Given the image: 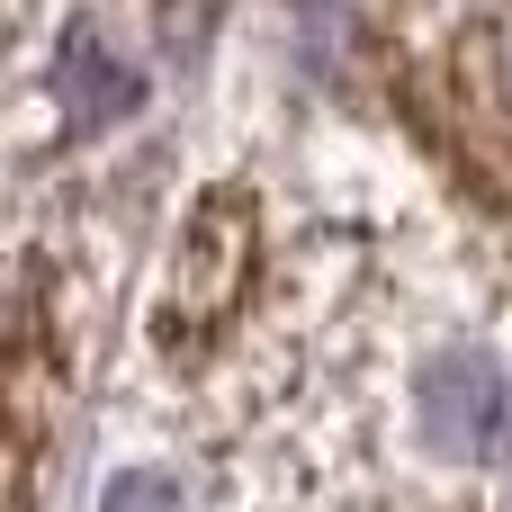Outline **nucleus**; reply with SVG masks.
Returning <instances> with one entry per match:
<instances>
[{
    "mask_svg": "<svg viewBox=\"0 0 512 512\" xmlns=\"http://www.w3.org/2000/svg\"><path fill=\"white\" fill-rule=\"evenodd\" d=\"M423 450L432 459H486L495 441H504V369L486 360V351H441L432 369H423Z\"/></svg>",
    "mask_w": 512,
    "mask_h": 512,
    "instance_id": "obj_1",
    "label": "nucleus"
},
{
    "mask_svg": "<svg viewBox=\"0 0 512 512\" xmlns=\"http://www.w3.org/2000/svg\"><path fill=\"white\" fill-rule=\"evenodd\" d=\"M54 99H63V117H72L81 135H99V126H117V117H135L144 72H135L99 27H63V45H54Z\"/></svg>",
    "mask_w": 512,
    "mask_h": 512,
    "instance_id": "obj_2",
    "label": "nucleus"
},
{
    "mask_svg": "<svg viewBox=\"0 0 512 512\" xmlns=\"http://www.w3.org/2000/svg\"><path fill=\"white\" fill-rule=\"evenodd\" d=\"M243 261H252V216H243V207H207V216L189 225L180 279H171V315H180V324L225 315L234 288H243Z\"/></svg>",
    "mask_w": 512,
    "mask_h": 512,
    "instance_id": "obj_3",
    "label": "nucleus"
},
{
    "mask_svg": "<svg viewBox=\"0 0 512 512\" xmlns=\"http://www.w3.org/2000/svg\"><path fill=\"white\" fill-rule=\"evenodd\" d=\"M99 512H180V486L171 477H117Z\"/></svg>",
    "mask_w": 512,
    "mask_h": 512,
    "instance_id": "obj_4",
    "label": "nucleus"
},
{
    "mask_svg": "<svg viewBox=\"0 0 512 512\" xmlns=\"http://www.w3.org/2000/svg\"><path fill=\"white\" fill-rule=\"evenodd\" d=\"M486 72H495V90L512 99V0H504V18L486 27Z\"/></svg>",
    "mask_w": 512,
    "mask_h": 512,
    "instance_id": "obj_5",
    "label": "nucleus"
}]
</instances>
